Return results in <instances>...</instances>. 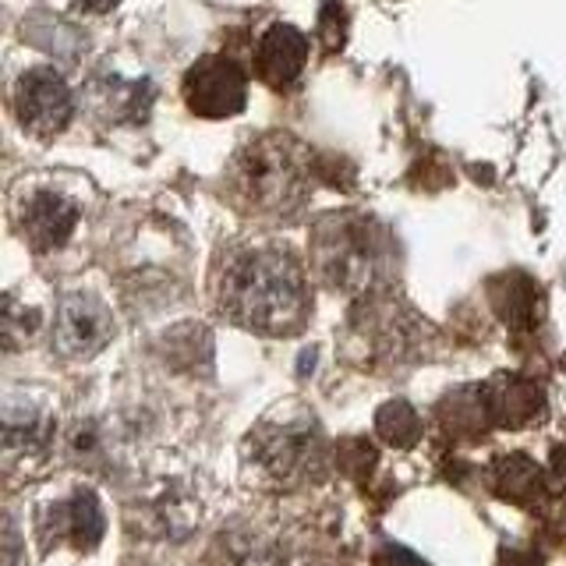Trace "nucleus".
I'll return each instance as SVG.
<instances>
[{"label": "nucleus", "mask_w": 566, "mask_h": 566, "mask_svg": "<svg viewBox=\"0 0 566 566\" xmlns=\"http://www.w3.org/2000/svg\"><path fill=\"white\" fill-rule=\"evenodd\" d=\"M217 297L230 323L265 336L297 333L312 312L308 276L291 248L280 244H255L230 255Z\"/></svg>", "instance_id": "obj_1"}, {"label": "nucleus", "mask_w": 566, "mask_h": 566, "mask_svg": "<svg viewBox=\"0 0 566 566\" xmlns=\"http://www.w3.org/2000/svg\"><path fill=\"white\" fill-rule=\"evenodd\" d=\"M227 195L252 217H294L312 195V149L287 132L248 138L223 170Z\"/></svg>", "instance_id": "obj_2"}, {"label": "nucleus", "mask_w": 566, "mask_h": 566, "mask_svg": "<svg viewBox=\"0 0 566 566\" xmlns=\"http://www.w3.org/2000/svg\"><path fill=\"white\" fill-rule=\"evenodd\" d=\"M312 270L333 291L358 294L376 287L394 262V241L361 212H329L315 223L308 241Z\"/></svg>", "instance_id": "obj_3"}, {"label": "nucleus", "mask_w": 566, "mask_h": 566, "mask_svg": "<svg viewBox=\"0 0 566 566\" xmlns=\"http://www.w3.org/2000/svg\"><path fill=\"white\" fill-rule=\"evenodd\" d=\"M185 106L202 120L238 117L248 106V71L230 53H202L181 78Z\"/></svg>", "instance_id": "obj_4"}, {"label": "nucleus", "mask_w": 566, "mask_h": 566, "mask_svg": "<svg viewBox=\"0 0 566 566\" xmlns=\"http://www.w3.org/2000/svg\"><path fill=\"white\" fill-rule=\"evenodd\" d=\"M14 117L18 124L35 135V138H53L61 135L71 117H75V93L64 82V75H57L53 67H29L22 78L14 82Z\"/></svg>", "instance_id": "obj_5"}, {"label": "nucleus", "mask_w": 566, "mask_h": 566, "mask_svg": "<svg viewBox=\"0 0 566 566\" xmlns=\"http://www.w3.org/2000/svg\"><path fill=\"white\" fill-rule=\"evenodd\" d=\"M114 340V315L96 294H64L57 315H53V354L67 361L93 358Z\"/></svg>", "instance_id": "obj_6"}, {"label": "nucleus", "mask_w": 566, "mask_h": 566, "mask_svg": "<svg viewBox=\"0 0 566 566\" xmlns=\"http://www.w3.org/2000/svg\"><path fill=\"white\" fill-rule=\"evenodd\" d=\"M308 35L287 25V22H273L265 25L262 35L255 40L252 50V64H255V78L273 88V93H287V88L305 75V64H308Z\"/></svg>", "instance_id": "obj_7"}, {"label": "nucleus", "mask_w": 566, "mask_h": 566, "mask_svg": "<svg viewBox=\"0 0 566 566\" xmlns=\"http://www.w3.org/2000/svg\"><path fill=\"white\" fill-rule=\"evenodd\" d=\"M255 457L262 460L265 471L276 478H291L297 471L318 468V429L315 421H270L262 424L255 436Z\"/></svg>", "instance_id": "obj_8"}, {"label": "nucleus", "mask_w": 566, "mask_h": 566, "mask_svg": "<svg viewBox=\"0 0 566 566\" xmlns=\"http://www.w3.org/2000/svg\"><path fill=\"white\" fill-rule=\"evenodd\" d=\"M75 227H78V206L64 199L61 191L40 188L18 209V230H22L32 252H53V248H61Z\"/></svg>", "instance_id": "obj_9"}, {"label": "nucleus", "mask_w": 566, "mask_h": 566, "mask_svg": "<svg viewBox=\"0 0 566 566\" xmlns=\"http://www.w3.org/2000/svg\"><path fill=\"white\" fill-rule=\"evenodd\" d=\"M485 400L492 424H503V429H524L545 411L542 386L524 376H495L492 382H485Z\"/></svg>", "instance_id": "obj_10"}, {"label": "nucleus", "mask_w": 566, "mask_h": 566, "mask_svg": "<svg viewBox=\"0 0 566 566\" xmlns=\"http://www.w3.org/2000/svg\"><path fill=\"white\" fill-rule=\"evenodd\" d=\"M57 535L64 542H71L78 553H93V548L103 542V531H106V517H103V506L96 500V492H75L67 503L53 506V524Z\"/></svg>", "instance_id": "obj_11"}, {"label": "nucleus", "mask_w": 566, "mask_h": 566, "mask_svg": "<svg viewBox=\"0 0 566 566\" xmlns=\"http://www.w3.org/2000/svg\"><path fill=\"white\" fill-rule=\"evenodd\" d=\"M492 308L513 329H531L542 318V291L538 283L524 273H503L489 283Z\"/></svg>", "instance_id": "obj_12"}, {"label": "nucleus", "mask_w": 566, "mask_h": 566, "mask_svg": "<svg viewBox=\"0 0 566 566\" xmlns=\"http://www.w3.org/2000/svg\"><path fill=\"white\" fill-rule=\"evenodd\" d=\"M492 492L500 495V500L517 503V506L538 503L545 495V471L524 453L503 457L492 464Z\"/></svg>", "instance_id": "obj_13"}, {"label": "nucleus", "mask_w": 566, "mask_h": 566, "mask_svg": "<svg viewBox=\"0 0 566 566\" xmlns=\"http://www.w3.org/2000/svg\"><path fill=\"white\" fill-rule=\"evenodd\" d=\"M376 432H379V439L389 442V447L411 450L421 439V418L407 400H389L376 411Z\"/></svg>", "instance_id": "obj_14"}, {"label": "nucleus", "mask_w": 566, "mask_h": 566, "mask_svg": "<svg viewBox=\"0 0 566 566\" xmlns=\"http://www.w3.org/2000/svg\"><path fill=\"white\" fill-rule=\"evenodd\" d=\"M4 429H8V447H29V442H46L50 421L35 411H18V407L11 403L8 418H4Z\"/></svg>", "instance_id": "obj_15"}, {"label": "nucleus", "mask_w": 566, "mask_h": 566, "mask_svg": "<svg viewBox=\"0 0 566 566\" xmlns=\"http://www.w3.org/2000/svg\"><path fill=\"white\" fill-rule=\"evenodd\" d=\"M336 464H340L344 474L358 478L376 464V450H371L365 439H344L340 450H336Z\"/></svg>", "instance_id": "obj_16"}, {"label": "nucleus", "mask_w": 566, "mask_h": 566, "mask_svg": "<svg viewBox=\"0 0 566 566\" xmlns=\"http://www.w3.org/2000/svg\"><path fill=\"white\" fill-rule=\"evenodd\" d=\"M223 566H276V556L259 542H230Z\"/></svg>", "instance_id": "obj_17"}, {"label": "nucleus", "mask_w": 566, "mask_h": 566, "mask_svg": "<svg viewBox=\"0 0 566 566\" xmlns=\"http://www.w3.org/2000/svg\"><path fill=\"white\" fill-rule=\"evenodd\" d=\"M371 566H429V563L403 545H382L376 553V559H371Z\"/></svg>", "instance_id": "obj_18"}, {"label": "nucleus", "mask_w": 566, "mask_h": 566, "mask_svg": "<svg viewBox=\"0 0 566 566\" xmlns=\"http://www.w3.org/2000/svg\"><path fill=\"white\" fill-rule=\"evenodd\" d=\"M495 566H542L535 553H503Z\"/></svg>", "instance_id": "obj_19"}, {"label": "nucleus", "mask_w": 566, "mask_h": 566, "mask_svg": "<svg viewBox=\"0 0 566 566\" xmlns=\"http://www.w3.org/2000/svg\"><path fill=\"white\" fill-rule=\"evenodd\" d=\"M120 4V0H82V8H88L93 14H106V11H114Z\"/></svg>", "instance_id": "obj_20"}]
</instances>
